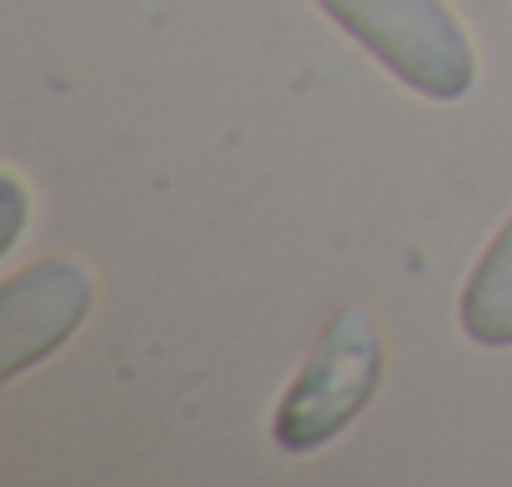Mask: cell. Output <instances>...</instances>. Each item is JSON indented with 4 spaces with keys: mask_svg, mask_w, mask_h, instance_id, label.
<instances>
[{
    "mask_svg": "<svg viewBox=\"0 0 512 487\" xmlns=\"http://www.w3.org/2000/svg\"><path fill=\"white\" fill-rule=\"evenodd\" d=\"M402 86L432 101H462L477 81L467 31L442 0H317Z\"/></svg>",
    "mask_w": 512,
    "mask_h": 487,
    "instance_id": "6da1fadb",
    "label": "cell"
},
{
    "mask_svg": "<svg viewBox=\"0 0 512 487\" xmlns=\"http://www.w3.org/2000/svg\"><path fill=\"white\" fill-rule=\"evenodd\" d=\"M377 382H382V337L362 307H347L327 327L302 377L292 382L287 402L277 407V442L287 452H312L332 442L372 402Z\"/></svg>",
    "mask_w": 512,
    "mask_h": 487,
    "instance_id": "7a4b0ae2",
    "label": "cell"
},
{
    "mask_svg": "<svg viewBox=\"0 0 512 487\" xmlns=\"http://www.w3.org/2000/svg\"><path fill=\"white\" fill-rule=\"evenodd\" d=\"M91 312V272L71 257L36 262L0 287V377H21L31 362L51 357Z\"/></svg>",
    "mask_w": 512,
    "mask_h": 487,
    "instance_id": "3957f363",
    "label": "cell"
},
{
    "mask_svg": "<svg viewBox=\"0 0 512 487\" xmlns=\"http://www.w3.org/2000/svg\"><path fill=\"white\" fill-rule=\"evenodd\" d=\"M462 332L477 347H512V216L492 236V247L472 267L462 302H457Z\"/></svg>",
    "mask_w": 512,
    "mask_h": 487,
    "instance_id": "277c9868",
    "label": "cell"
}]
</instances>
